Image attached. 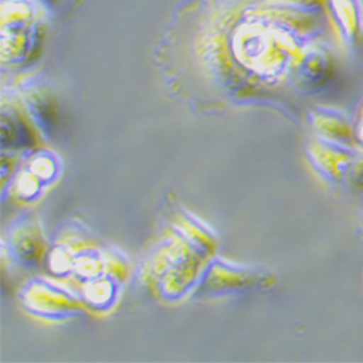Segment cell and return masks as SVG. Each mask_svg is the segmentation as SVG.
Masks as SVG:
<instances>
[{"mask_svg": "<svg viewBox=\"0 0 363 363\" xmlns=\"http://www.w3.org/2000/svg\"><path fill=\"white\" fill-rule=\"evenodd\" d=\"M333 16L349 47L363 43V5L362 0H328Z\"/></svg>", "mask_w": 363, "mask_h": 363, "instance_id": "obj_1", "label": "cell"}, {"mask_svg": "<svg viewBox=\"0 0 363 363\" xmlns=\"http://www.w3.org/2000/svg\"><path fill=\"white\" fill-rule=\"evenodd\" d=\"M349 185H352L354 189L363 191V153L357 155V157L353 162V166L347 176Z\"/></svg>", "mask_w": 363, "mask_h": 363, "instance_id": "obj_2", "label": "cell"}, {"mask_svg": "<svg viewBox=\"0 0 363 363\" xmlns=\"http://www.w3.org/2000/svg\"><path fill=\"white\" fill-rule=\"evenodd\" d=\"M354 140L359 143V145L363 148V108L360 111L359 119H357V124L354 128Z\"/></svg>", "mask_w": 363, "mask_h": 363, "instance_id": "obj_3", "label": "cell"}]
</instances>
